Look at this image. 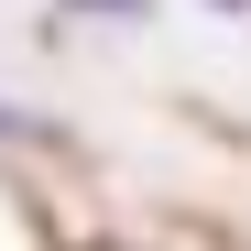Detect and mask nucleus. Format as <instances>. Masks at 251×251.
<instances>
[{
    "label": "nucleus",
    "mask_w": 251,
    "mask_h": 251,
    "mask_svg": "<svg viewBox=\"0 0 251 251\" xmlns=\"http://www.w3.org/2000/svg\"><path fill=\"white\" fill-rule=\"evenodd\" d=\"M88 11H120V22H142V11H153V0H88Z\"/></svg>",
    "instance_id": "nucleus-1"
}]
</instances>
